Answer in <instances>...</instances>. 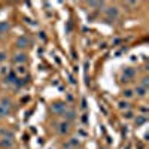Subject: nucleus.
I'll list each match as a JSON object with an SVG mask.
<instances>
[{"label": "nucleus", "instance_id": "1", "mask_svg": "<svg viewBox=\"0 0 149 149\" xmlns=\"http://www.w3.org/2000/svg\"><path fill=\"white\" fill-rule=\"evenodd\" d=\"M136 76V69H133V67H125L122 70V79L125 81V82H128L130 79H133Z\"/></svg>", "mask_w": 149, "mask_h": 149}, {"label": "nucleus", "instance_id": "2", "mask_svg": "<svg viewBox=\"0 0 149 149\" xmlns=\"http://www.w3.org/2000/svg\"><path fill=\"white\" fill-rule=\"evenodd\" d=\"M52 110L55 112V113H61V115H63L64 112L67 110V106H66V103H55L52 106Z\"/></svg>", "mask_w": 149, "mask_h": 149}, {"label": "nucleus", "instance_id": "3", "mask_svg": "<svg viewBox=\"0 0 149 149\" xmlns=\"http://www.w3.org/2000/svg\"><path fill=\"white\" fill-rule=\"evenodd\" d=\"M69 131H70V124L69 122L64 121V122H61L60 125H58V133L60 134H67Z\"/></svg>", "mask_w": 149, "mask_h": 149}, {"label": "nucleus", "instance_id": "4", "mask_svg": "<svg viewBox=\"0 0 149 149\" xmlns=\"http://www.w3.org/2000/svg\"><path fill=\"white\" fill-rule=\"evenodd\" d=\"M26 60H27V57H26V54H22V52L15 54V57H14V61H15L18 66H21L22 63H26Z\"/></svg>", "mask_w": 149, "mask_h": 149}, {"label": "nucleus", "instance_id": "5", "mask_svg": "<svg viewBox=\"0 0 149 149\" xmlns=\"http://www.w3.org/2000/svg\"><path fill=\"white\" fill-rule=\"evenodd\" d=\"M29 39L27 37H19V39L17 40V46L18 48H26V46H29Z\"/></svg>", "mask_w": 149, "mask_h": 149}, {"label": "nucleus", "instance_id": "6", "mask_svg": "<svg viewBox=\"0 0 149 149\" xmlns=\"http://www.w3.org/2000/svg\"><path fill=\"white\" fill-rule=\"evenodd\" d=\"M10 112H12L10 107H6V106H2V104H0V116H9Z\"/></svg>", "mask_w": 149, "mask_h": 149}, {"label": "nucleus", "instance_id": "7", "mask_svg": "<svg viewBox=\"0 0 149 149\" xmlns=\"http://www.w3.org/2000/svg\"><path fill=\"white\" fill-rule=\"evenodd\" d=\"M106 14H107L109 18H116V17H118V9H116V8H109V9L106 10Z\"/></svg>", "mask_w": 149, "mask_h": 149}, {"label": "nucleus", "instance_id": "8", "mask_svg": "<svg viewBox=\"0 0 149 149\" xmlns=\"http://www.w3.org/2000/svg\"><path fill=\"white\" fill-rule=\"evenodd\" d=\"M10 29V26H9V22H6V21H3V22H0V34L2 33H6L8 30Z\"/></svg>", "mask_w": 149, "mask_h": 149}, {"label": "nucleus", "instance_id": "9", "mask_svg": "<svg viewBox=\"0 0 149 149\" xmlns=\"http://www.w3.org/2000/svg\"><path fill=\"white\" fill-rule=\"evenodd\" d=\"M63 116L66 118V119H69V121H72V119H74V116H76V113H74L73 110H66L64 113H63Z\"/></svg>", "mask_w": 149, "mask_h": 149}, {"label": "nucleus", "instance_id": "10", "mask_svg": "<svg viewBox=\"0 0 149 149\" xmlns=\"http://www.w3.org/2000/svg\"><path fill=\"white\" fill-rule=\"evenodd\" d=\"M146 91H148V88H143L142 85H139L137 88H136V93H137L139 97H145L146 95Z\"/></svg>", "mask_w": 149, "mask_h": 149}, {"label": "nucleus", "instance_id": "11", "mask_svg": "<svg viewBox=\"0 0 149 149\" xmlns=\"http://www.w3.org/2000/svg\"><path fill=\"white\" fill-rule=\"evenodd\" d=\"M118 107H119L121 110H128V109H130V103H128V102L121 100V102L118 103Z\"/></svg>", "mask_w": 149, "mask_h": 149}, {"label": "nucleus", "instance_id": "12", "mask_svg": "<svg viewBox=\"0 0 149 149\" xmlns=\"http://www.w3.org/2000/svg\"><path fill=\"white\" fill-rule=\"evenodd\" d=\"M78 145H79V139H74V137H73V139H70V142L66 145V148H76Z\"/></svg>", "mask_w": 149, "mask_h": 149}, {"label": "nucleus", "instance_id": "13", "mask_svg": "<svg viewBox=\"0 0 149 149\" xmlns=\"http://www.w3.org/2000/svg\"><path fill=\"white\" fill-rule=\"evenodd\" d=\"M10 145H12V140H9V139H2V142H0L2 148H10Z\"/></svg>", "mask_w": 149, "mask_h": 149}, {"label": "nucleus", "instance_id": "14", "mask_svg": "<svg viewBox=\"0 0 149 149\" xmlns=\"http://www.w3.org/2000/svg\"><path fill=\"white\" fill-rule=\"evenodd\" d=\"M26 73H27V70H26V67H24L22 64L17 67V74H26Z\"/></svg>", "mask_w": 149, "mask_h": 149}, {"label": "nucleus", "instance_id": "15", "mask_svg": "<svg viewBox=\"0 0 149 149\" xmlns=\"http://www.w3.org/2000/svg\"><path fill=\"white\" fill-rule=\"evenodd\" d=\"M133 95H134L133 90H125V91H124V97H127V98H131Z\"/></svg>", "mask_w": 149, "mask_h": 149}, {"label": "nucleus", "instance_id": "16", "mask_svg": "<svg viewBox=\"0 0 149 149\" xmlns=\"http://www.w3.org/2000/svg\"><path fill=\"white\" fill-rule=\"evenodd\" d=\"M145 121H146V116H145V115H142L140 118H137V119H136V124H139V125H140V124H143Z\"/></svg>", "mask_w": 149, "mask_h": 149}, {"label": "nucleus", "instance_id": "17", "mask_svg": "<svg viewBox=\"0 0 149 149\" xmlns=\"http://www.w3.org/2000/svg\"><path fill=\"white\" fill-rule=\"evenodd\" d=\"M133 116H134V115H133L131 110H127V112H125V118H127V119H131Z\"/></svg>", "mask_w": 149, "mask_h": 149}, {"label": "nucleus", "instance_id": "18", "mask_svg": "<svg viewBox=\"0 0 149 149\" xmlns=\"http://www.w3.org/2000/svg\"><path fill=\"white\" fill-rule=\"evenodd\" d=\"M142 86H143V88H148V78L142 79Z\"/></svg>", "mask_w": 149, "mask_h": 149}, {"label": "nucleus", "instance_id": "19", "mask_svg": "<svg viewBox=\"0 0 149 149\" xmlns=\"http://www.w3.org/2000/svg\"><path fill=\"white\" fill-rule=\"evenodd\" d=\"M90 6H91V8H97V6L100 8V6H103V3H94V2H91V3H90Z\"/></svg>", "mask_w": 149, "mask_h": 149}, {"label": "nucleus", "instance_id": "20", "mask_svg": "<svg viewBox=\"0 0 149 149\" xmlns=\"http://www.w3.org/2000/svg\"><path fill=\"white\" fill-rule=\"evenodd\" d=\"M5 57H6V55H5L3 52H0V61H3V60H5Z\"/></svg>", "mask_w": 149, "mask_h": 149}]
</instances>
